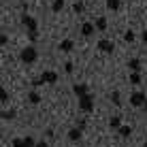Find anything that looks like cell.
Here are the masks:
<instances>
[{
  "label": "cell",
  "instance_id": "cell-22",
  "mask_svg": "<svg viewBox=\"0 0 147 147\" xmlns=\"http://www.w3.org/2000/svg\"><path fill=\"white\" fill-rule=\"evenodd\" d=\"M0 102H9V92L4 88H0Z\"/></svg>",
  "mask_w": 147,
  "mask_h": 147
},
{
  "label": "cell",
  "instance_id": "cell-21",
  "mask_svg": "<svg viewBox=\"0 0 147 147\" xmlns=\"http://www.w3.org/2000/svg\"><path fill=\"white\" fill-rule=\"evenodd\" d=\"M130 83H132V85H139V83H141V75H139V73H130Z\"/></svg>",
  "mask_w": 147,
  "mask_h": 147
},
{
  "label": "cell",
  "instance_id": "cell-27",
  "mask_svg": "<svg viewBox=\"0 0 147 147\" xmlns=\"http://www.w3.org/2000/svg\"><path fill=\"white\" fill-rule=\"evenodd\" d=\"M32 85H34V88H40V85H45V83H43V79L38 77V79H34V81H32Z\"/></svg>",
  "mask_w": 147,
  "mask_h": 147
},
{
  "label": "cell",
  "instance_id": "cell-10",
  "mask_svg": "<svg viewBox=\"0 0 147 147\" xmlns=\"http://www.w3.org/2000/svg\"><path fill=\"white\" fill-rule=\"evenodd\" d=\"M94 32H96V26L92 22H85L83 26H81V36H92Z\"/></svg>",
  "mask_w": 147,
  "mask_h": 147
},
{
  "label": "cell",
  "instance_id": "cell-30",
  "mask_svg": "<svg viewBox=\"0 0 147 147\" xmlns=\"http://www.w3.org/2000/svg\"><path fill=\"white\" fill-rule=\"evenodd\" d=\"M141 38H143V43H147V30H145L143 34H141Z\"/></svg>",
  "mask_w": 147,
  "mask_h": 147
},
{
  "label": "cell",
  "instance_id": "cell-2",
  "mask_svg": "<svg viewBox=\"0 0 147 147\" xmlns=\"http://www.w3.org/2000/svg\"><path fill=\"white\" fill-rule=\"evenodd\" d=\"M22 26L28 30V32H38V24H36V19L32 17V15H28V13H24L22 15Z\"/></svg>",
  "mask_w": 147,
  "mask_h": 147
},
{
  "label": "cell",
  "instance_id": "cell-16",
  "mask_svg": "<svg viewBox=\"0 0 147 147\" xmlns=\"http://www.w3.org/2000/svg\"><path fill=\"white\" fill-rule=\"evenodd\" d=\"M15 109H11V111H2V113H0V117H2L4 121H11V119H15Z\"/></svg>",
  "mask_w": 147,
  "mask_h": 147
},
{
  "label": "cell",
  "instance_id": "cell-32",
  "mask_svg": "<svg viewBox=\"0 0 147 147\" xmlns=\"http://www.w3.org/2000/svg\"><path fill=\"white\" fill-rule=\"evenodd\" d=\"M143 147H147V143H143Z\"/></svg>",
  "mask_w": 147,
  "mask_h": 147
},
{
  "label": "cell",
  "instance_id": "cell-14",
  "mask_svg": "<svg viewBox=\"0 0 147 147\" xmlns=\"http://www.w3.org/2000/svg\"><path fill=\"white\" fill-rule=\"evenodd\" d=\"M94 26H96V30H100V32H105V30H107V17H96Z\"/></svg>",
  "mask_w": 147,
  "mask_h": 147
},
{
  "label": "cell",
  "instance_id": "cell-3",
  "mask_svg": "<svg viewBox=\"0 0 147 147\" xmlns=\"http://www.w3.org/2000/svg\"><path fill=\"white\" fill-rule=\"evenodd\" d=\"M79 109L83 111V113H92L94 111V96L88 94V96H83V98H79Z\"/></svg>",
  "mask_w": 147,
  "mask_h": 147
},
{
  "label": "cell",
  "instance_id": "cell-18",
  "mask_svg": "<svg viewBox=\"0 0 147 147\" xmlns=\"http://www.w3.org/2000/svg\"><path fill=\"white\" fill-rule=\"evenodd\" d=\"M73 11L75 13H83L85 11V2H83V0H77V2L73 4Z\"/></svg>",
  "mask_w": 147,
  "mask_h": 147
},
{
  "label": "cell",
  "instance_id": "cell-29",
  "mask_svg": "<svg viewBox=\"0 0 147 147\" xmlns=\"http://www.w3.org/2000/svg\"><path fill=\"white\" fill-rule=\"evenodd\" d=\"M36 147H49V145H47V141H38Z\"/></svg>",
  "mask_w": 147,
  "mask_h": 147
},
{
  "label": "cell",
  "instance_id": "cell-28",
  "mask_svg": "<svg viewBox=\"0 0 147 147\" xmlns=\"http://www.w3.org/2000/svg\"><path fill=\"white\" fill-rule=\"evenodd\" d=\"M28 36L30 40H38V32H28Z\"/></svg>",
  "mask_w": 147,
  "mask_h": 147
},
{
  "label": "cell",
  "instance_id": "cell-20",
  "mask_svg": "<svg viewBox=\"0 0 147 147\" xmlns=\"http://www.w3.org/2000/svg\"><path fill=\"white\" fill-rule=\"evenodd\" d=\"M117 132H119V136H130L132 134V128H130V126H121Z\"/></svg>",
  "mask_w": 147,
  "mask_h": 147
},
{
  "label": "cell",
  "instance_id": "cell-13",
  "mask_svg": "<svg viewBox=\"0 0 147 147\" xmlns=\"http://www.w3.org/2000/svg\"><path fill=\"white\" fill-rule=\"evenodd\" d=\"M109 126H111V130H119L121 128V115H113L109 119Z\"/></svg>",
  "mask_w": 147,
  "mask_h": 147
},
{
  "label": "cell",
  "instance_id": "cell-19",
  "mask_svg": "<svg viewBox=\"0 0 147 147\" xmlns=\"http://www.w3.org/2000/svg\"><path fill=\"white\" fill-rule=\"evenodd\" d=\"M119 2H121V0H107V9H109V11H117Z\"/></svg>",
  "mask_w": 147,
  "mask_h": 147
},
{
  "label": "cell",
  "instance_id": "cell-7",
  "mask_svg": "<svg viewBox=\"0 0 147 147\" xmlns=\"http://www.w3.org/2000/svg\"><path fill=\"white\" fill-rule=\"evenodd\" d=\"M40 79H43V83H49V85H55L58 83V73L55 70H43V75H40Z\"/></svg>",
  "mask_w": 147,
  "mask_h": 147
},
{
  "label": "cell",
  "instance_id": "cell-26",
  "mask_svg": "<svg viewBox=\"0 0 147 147\" xmlns=\"http://www.w3.org/2000/svg\"><path fill=\"white\" fill-rule=\"evenodd\" d=\"M7 43H9V36H7V34L2 32V34H0V45H2V47H4V45H7Z\"/></svg>",
  "mask_w": 147,
  "mask_h": 147
},
{
  "label": "cell",
  "instance_id": "cell-17",
  "mask_svg": "<svg viewBox=\"0 0 147 147\" xmlns=\"http://www.w3.org/2000/svg\"><path fill=\"white\" fill-rule=\"evenodd\" d=\"M62 9H64V0H53L51 2V11L53 13H60Z\"/></svg>",
  "mask_w": 147,
  "mask_h": 147
},
{
  "label": "cell",
  "instance_id": "cell-6",
  "mask_svg": "<svg viewBox=\"0 0 147 147\" xmlns=\"http://www.w3.org/2000/svg\"><path fill=\"white\" fill-rule=\"evenodd\" d=\"M13 147H36L34 136H24V139H13Z\"/></svg>",
  "mask_w": 147,
  "mask_h": 147
},
{
  "label": "cell",
  "instance_id": "cell-11",
  "mask_svg": "<svg viewBox=\"0 0 147 147\" xmlns=\"http://www.w3.org/2000/svg\"><path fill=\"white\" fill-rule=\"evenodd\" d=\"M58 49H60V51H73V49H75V43H73L70 38H64L62 43L58 45Z\"/></svg>",
  "mask_w": 147,
  "mask_h": 147
},
{
  "label": "cell",
  "instance_id": "cell-24",
  "mask_svg": "<svg viewBox=\"0 0 147 147\" xmlns=\"http://www.w3.org/2000/svg\"><path fill=\"white\" fill-rule=\"evenodd\" d=\"M111 102H113V105H117V107H119V92H113V94H111Z\"/></svg>",
  "mask_w": 147,
  "mask_h": 147
},
{
  "label": "cell",
  "instance_id": "cell-1",
  "mask_svg": "<svg viewBox=\"0 0 147 147\" xmlns=\"http://www.w3.org/2000/svg\"><path fill=\"white\" fill-rule=\"evenodd\" d=\"M19 60H22L24 64H34L38 60V51H36V47H24L22 49V53H19Z\"/></svg>",
  "mask_w": 147,
  "mask_h": 147
},
{
  "label": "cell",
  "instance_id": "cell-23",
  "mask_svg": "<svg viewBox=\"0 0 147 147\" xmlns=\"http://www.w3.org/2000/svg\"><path fill=\"white\" fill-rule=\"evenodd\" d=\"M124 40H126V43H132V40H134V32H132V30H126Z\"/></svg>",
  "mask_w": 147,
  "mask_h": 147
},
{
  "label": "cell",
  "instance_id": "cell-25",
  "mask_svg": "<svg viewBox=\"0 0 147 147\" xmlns=\"http://www.w3.org/2000/svg\"><path fill=\"white\" fill-rule=\"evenodd\" d=\"M73 70H75V64H73V62H66V64H64V73H66V75H70Z\"/></svg>",
  "mask_w": 147,
  "mask_h": 147
},
{
  "label": "cell",
  "instance_id": "cell-8",
  "mask_svg": "<svg viewBox=\"0 0 147 147\" xmlns=\"http://www.w3.org/2000/svg\"><path fill=\"white\" fill-rule=\"evenodd\" d=\"M73 94L77 96V98H83V96L90 94V88H88L85 83H75V85H73Z\"/></svg>",
  "mask_w": 147,
  "mask_h": 147
},
{
  "label": "cell",
  "instance_id": "cell-33",
  "mask_svg": "<svg viewBox=\"0 0 147 147\" xmlns=\"http://www.w3.org/2000/svg\"><path fill=\"white\" fill-rule=\"evenodd\" d=\"M2 2H9V0H2Z\"/></svg>",
  "mask_w": 147,
  "mask_h": 147
},
{
  "label": "cell",
  "instance_id": "cell-12",
  "mask_svg": "<svg viewBox=\"0 0 147 147\" xmlns=\"http://www.w3.org/2000/svg\"><path fill=\"white\" fill-rule=\"evenodd\" d=\"M128 68H130V73H139V70H141V60L139 58L128 60Z\"/></svg>",
  "mask_w": 147,
  "mask_h": 147
},
{
  "label": "cell",
  "instance_id": "cell-9",
  "mask_svg": "<svg viewBox=\"0 0 147 147\" xmlns=\"http://www.w3.org/2000/svg\"><path fill=\"white\" fill-rule=\"evenodd\" d=\"M66 136H68V141L77 143V141H81V136H83V130H81V128H70Z\"/></svg>",
  "mask_w": 147,
  "mask_h": 147
},
{
  "label": "cell",
  "instance_id": "cell-4",
  "mask_svg": "<svg viewBox=\"0 0 147 147\" xmlns=\"http://www.w3.org/2000/svg\"><path fill=\"white\" fill-rule=\"evenodd\" d=\"M145 102H147V96L143 92H132L130 94V105L136 109H141V107H145Z\"/></svg>",
  "mask_w": 147,
  "mask_h": 147
},
{
  "label": "cell",
  "instance_id": "cell-31",
  "mask_svg": "<svg viewBox=\"0 0 147 147\" xmlns=\"http://www.w3.org/2000/svg\"><path fill=\"white\" fill-rule=\"evenodd\" d=\"M143 109H145V111H147V102H145V107H143Z\"/></svg>",
  "mask_w": 147,
  "mask_h": 147
},
{
  "label": "cell",
  "instance_id": "cell-5",
  "mask_svg": "<svg viewBox=\"0 0 147 147\" xmlns=\"http://www.w3.org/2000/svg\"><path fill=\"white\" fill-rule=\"evenodd\" d=\"M96 47H98V51H102V53H113L115 51V43L109 40V38H100L98 43H96Z\"/></svg>",
  "mask_w": 147,
  "mask_h": 147
},
{
  "label": "cell",
  "instance_id": "cell-15",
  "mask_svg": "<svg viewBox=\"0 0 147 147\" xmlns=\"http://www.w3.org/2000/svg\"><path fill=\"white\" fill-rule=\"evenodd\" d=\"M28 102L30 105H38L40 102V94L38 92H28Z\"/></svg>",
  "mask_w": 147,
  "mask_h": 147
}]
</instances>
